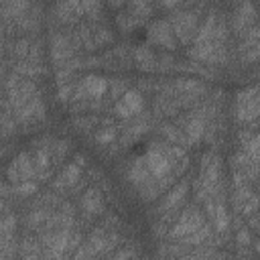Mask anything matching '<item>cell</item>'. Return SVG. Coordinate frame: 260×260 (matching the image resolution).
Here are the masks:
<instances>
[{
  "instance_id": "22",
  "label": "cell",
  "mask_w": 260,
  "mask_h": 260,
  "mask_svg": "<svg viewBox=\"0 0 260 260\" xmlns=\"http://www.w3.org/2000/svg\"><path fill=\"white\" fill-rule=\"evenodd\" d=\"M236 57H238V63L242 67H254V65H258L260 63V41L256 45L244 49V51H238Z\"/></svg>"
},
{
  "instance_id": "30",
  "label": "cell",
  "mask_w": 260,
  "mask_h": 260,
  "mask_svg": "<svg viewBox=\"0 0 260 260\" xmlns=\"http://www.w3.org/2000/svg\"><path fill=\"white\" fill-rule=\"evenodd\" d=\"M252 77H260V63L252 67Z\"/></svg>"
},
{
  "instance_id": "14",
  "label": "cell",
  "mask_w": 260,
  "mask_h": 260,
  "mask_svg": "<svg viewBox=\"0 0 260 260\" xmlns=\"http://www.w3.org/2000/svg\"><path fill=\"white\" fill-rule=\"evenodd\" d=\"M132 59L134 67L140 69L142 73H156L158 71V59L156 51L150 49V45H138L132 49Z\"/></svg>"
},
{
  "instance_id": "24",
  "label": "cell",
  "mask_w": 260,
  "mask_h": 260,
  "mask_svg": "<svg viewBox=\"0 0 260 260\" xmlns=\"http://www.w3.org/2000/svg\"><path fill=\"white\" fill-rule=\"evenodd\" d=\"M132 87V83L126 79V77H114L110 79V87H108V95L114 100V104Z\"/></svg>"
},
{
  "instance_id": "29",
  "label": "cell",
  "mask_w": 260,
  "mask_h": 260,
  "mask_svg": "<svg viewBox=\"0 0 260 260\" xmlns=\"http://www.w3.org/2000/svg\"><path fill=\"white\" fill-rule=\"evenodd\" d=\"M108 4H110L112 8H124V6L128 4V0H108Z\"/></svg>"
},
{
  "instance_id": "16",
  "label": "cell",
  "mask_w": 260,
  "mask_h": 260,
  "mask_svg": "<svg viewBox=\"0 0 260 260\" xmlns=\"http://www.w3.org/2000/svg\"><path fill=\"white\" fill-rule=\"evenodd\" d=\"M32 10L30 0H2V20L4 22H16L20 16L28 14Z\"/></svg>"
},
{
  "instance_id": "27",
  "label": "cell",
  "mask_w": 260,
  "mask_h": 260,
  "mask_svg": "<svg viewBox=\"0 0 260 260\" xmlns=\"http://www.w3.org/2000/svg\"><path fill=\"white\" fill-rule=\"evenodd\" d=\"M154 2H156V8H162V10H169V12H173V10L181 8L185 0H154Z\"/></svg>"
},
{
  "instance_id": "1",
  "label": "cell",
  "mask_w": 260,
  "mask_h": 260,
  "mask_svg": "<svg viewBox=\"0 0 260 260\" xmlns=\"http://www.w3.org/2000/svg\"><path fill=\"white\" fill-rule=\"evenodd\" d=\"M201 14H203V4H195V2H183L181 8L169 12V22L173 26V32L179 41L181 47H191L195 37H197V30H199V24H201Z\"/></svg>"
},
{
  "instance_id": "7",
  "label": "cell",
  "mask_w": 260,
  "mask_h": 260,
  "mask_svg": "<svg viewBox=\"0 0 260 260\" xmlns=\"http://www.w3.org/2000/svg\"><path fill=\"white\" fill-rule=\"evenodd\" d=\"M228 22H230V30L236 39L238 35H242L244 30H248L250 26L260 22V10L256 8V4L252 0H234Z\"/></svg>"
},
{
  "instance_id": "31",
  "label": "cell",
  "mask_w": 260,
  "mask_h": 260,
  "mask_svg": "<svg viewBox=\"0 0 260 260\" xmlns=\"http://www.w3.org/2000/svg\"><path fill=\"white\" fill-rule=\"evenodd\" d=\"M254 187H256V191H258V193H260V181H258V183H256V185H254Z\"/></svg>"
},
{
  "instance_id": "2",
  "label": "cell",
  "mask_w": 260,
  "mask_h": 260,
  "mask_svg": "<svg viewBox=\"0 0 260 260\" xmlns=\"http://www.w3.org/2000/svg\"><path fill=\"white\" fill-rule=\"evenodd\" d=\"M207 223V217H205V211L199 203H187L181 211V215L175 219V223L169 228L167 232V240H181L185 236H191L195 234L199 228H203Z\"/></svg>"
},
{
  "instance_id": "18",
  "label": "cell",
  "mask_w": 260,
  "mask_h": 260,
  "mask_svg": "<svg viewBox=\"0 0 260 260\" xmlns=\"http://www.w3.org/2000/svg\"><path fill=\"white\" fill-rule=\"evenodd\" d=\"M69 152H71V142L69 140H65V138H53V142H51V162H53V173L55 175L67 162Z\"/></svg>"
},
{
  "instance_id": "6",
  "label": "cell",
  "mask_w": 260,
  "mask_h": 260,
  "mask_svg": "<svg viewBox=\"0 0 260 260\" xmlns=\"http://www.w3.org/2000/svg\"><path fill=\"white\" fill-rule=\"evenodd\" d=\"M85 156L83 154H73V158L71 160H67L61 169H59V173L55 175V179H51V183H49V189H53V191H57V193H61V195H67V191L83 177V169H85Z\"/></svg>"
},
{
  "instance_id": "8",
  "label": "cell",
  "mask_w": 260,
  "mask_h": 260,
  "mask_svg": "<svg viewBox=\"0 0 260 260\" xmlns=\"http://www.w3.org/2000/svg\"><path fill=\"white\" fill-rule=\"evenodd\" d=\"M146 43L150 47H156L160 51H171L175 53L179 49V41L173 32V26L169 18H154L146 26Z\"/></svg>"
},
{
  "instance_id": "19",
  "label": "cell",
  "mask_w": 260,
  "mask_h": 260,
  "mask_svg": "<svg viewBox=\"0 0 260 260\" xmlns=\"http://www.w3.org/2000/svg\"><path fill=\"white\" fill-rule=\"evenodd\" d=\"M154 8H156V2L154 0H128L126 4V10L142 24H146V20L154 14Z\"/></svg>"
},
{
  "instance_id": "13",
  "label": "cell",
  "mask_w": 260,
  "mask_h": 260,
  "mask_svg": "<svg viewBox=\"0 0 260 260\" xmlns=\"http://www.w3.org/2000/svg\"><path fill=\"white\" fill-rule=\"evenodd\" d=\"M18 258L22 260H32V258H45L43 254V244L39 234L24 230L22 236H18Z\"/></svg>"
},
{
  "instance_id": "17",
  "label": "cell",
  "mask_w": 260,
  "mask_h": 260,
  "mask_svg": "<svg viewBox=\"0 0 260 260\" xmlns=\"http://www.w3.org/2000/svg\"><path fill=\"white\" fill-rule=\"evenodd\" d=\"M156 134H158V138H162L169 144H177V146H185V148L189 146V140H187L185 132L173 120L171 122H160L158 128H156Z\"/></svg>"
},
{
  "instance_id": "12",
  "label": "cell",
  "mask_w": 260,
  "mask_h": 260,
  "mask_svg": "<svg viewBox=\"0 0 260 260\" xmlns=\"http://www.w3.org/2000/svg\"><path fill=\"white\" fill-rule=\"evenodd\" d=\"M140 112H144V93L140 89H136L134 85L114 104L112 108V116L120 122H126L134 116H138Z\"/></svg>"
},
{
  "instance_id": "4",
  "label": "cell",
  "mask_w": 260,
  "mask_h": 260,
  "mask_svg": "<svg viewBox=\"0 0 260 260\" xmlns=\"http://www.w3.org/2000/svg\"><path fill=\"white\" fill-rule=\"evenodd\" d=\"M77 211H79V223L81 225H93L106 211V199L98 185H89L79 197H77Z\"/></svg>"
},
{
  "instance_id": "26",
  "label": "cell",
  "mask_w": 260,
  "mask_h": 260,
  "mask_svg": "<svg viewBox=\"0 0 260 260\" xmlns=\"http://www.w3.org/2000/svg\"><path fill=\"white\" fill-rule=\"evenodd\" d=\"M246 225L252 230V234H254V236H258V238H260V209H258L256 213H252L250 217H246Z\"/></svg>"
},
{
  "instance_id": "11",
  "label": "cell",
  "mask_w": 260,
  "mask_h": 260,
  "mask_svg": "<svg viewBox=\"0 0 260 260\" xmlns=\"http://www.w3.org/2000/svg\"><path fill=\"white\" fill-rule=\"evenodd\" d=\"M6 181L10 185H18L24 181H37V167L30 150H22L14 154V158L6 167Z\"/></svg>"
},
{
  "instance_id": "28",
  "label": "cell",
  "mask_w": 260,
  "mask_h": 260,
  "mask_svg": "<svg viewBox=\"0 0 260 260\" xmlns=\"http://www.w3.org/2000/svg\"><path fill=\"white\" fill-rule=\"evenodd\" d=\"M65 2H67V4H69V6H71V8H73V10H75V12L79 14V16H83V8H81V0H65Z\"/></svg>"
},
{
  "instance_id": "10",
  "label": "cell",
  "mask_w": 260,
  "mask_h": 260,
  "mask_svg": "<svg viewBox=\"0 0 260 260\" xmlns=\"http://www.w3.org/2000/svg\"><path fill=\"white\" fill-rule=\"evenodd\" d=\"M230 203H232L234 215H240V217L246 219V217H250L252 213H256L260 209V193L254 189V185L232 187Z\"/></svg>"
},
{
  "instance_id": "15",
  "label": "cell",
  "mask_w": 260,
  "mask_h": 260,
  "mask_svg": "<svg viewBox=\"0 0 260 260\" xmlns=\"http://www.w3.org/2000/svg\"><path fill=\"white\" fill-rule=\"evenodd\" d=\"M156 120H167V118H175L177 114H181V106L177 104V100L173 95H167V93H156L154 100H152V110Z\"/></svg>"
},
{
  "instance_id": "25",
  "label": "cell",
  "mask_w": 260,
  "mask_h": 260,
  "mask_svg": "<svg viewBox=\"0 0 260 260\" xmlns=\"http://www.w3.org/2000/svg\"><path fill=\"white\" fill-rule=\"evenodd\" d=\"M83 16L89 18V22H102V0H81Z\"/></svg>"
},
{
  "instance_id": "5",
  "label": "cell",
  "mask_w": 260,
  "mask_h": 260,
  "mask_svg": "<svg viewBox=\"0 0 260 260\" xmlns=\"http://www.w3.org/2000/svg\"><path fill=\"white\" fill-rule=\"evenodd\" d=\"M234 116L240 126L260 120V85H252L238 91L234 104Z\"/></svg>"
},
{
  "instance_id": "9",
  "label": "cell",
  "mask_w": 260,
  "mask_h": 260,
  "mask_svg": "<svg viewBox=\"0 0 260 260\" xmlns=\"http://www.w3.org/2000/svg\"><path fill=\"white\" fill-rule=\"evenodd\" d=\"M108 87H110V79H106V77H102L98 73H87V75H83V77L77 79V85H75V91H73L71 102L100 100V98H104L108 93Z\"/></svg>"
},
{
  "instance_id": "3",
  "label": "cell",
  "mask_w": 260,
  "mask_h": 260,
  "mask_svg": "<svg viewBox=\"0 0 260 260\" xmlns=\"http://www.w3.org/2000/svg\"><path fill=\"white\" fill-rule=\"evenodd\" d=\"M49 53H51V61L53 67L65 65L71 59L79 57V49L73 43V37L69 32V28L63 26H53L49 32Z\"/></svg>"
},
{
  "instance_id": "20",
  "label": "cell",
  "mask_w": 260,
  "mask_h": 260,
  "mask_svg": "<svg viewBox=\"0 0 260 260\" xmlns=\"http://www.w3.org/2000/svg\"><path fill=\"white\" fill-rule=\"evenodd\" d=\"M118 130H120L118 124H102V126L91 134V140H93L98 146L108 148V146H112V144L116 142V138L120 136Z\"/></svg>"
},
{
  "instance_id": "21",
  "label": "cell",
  "mask_w": 260,
  "mask_h": 260,
  "mask_svg": "<svg viewBox=\"0 0 260 260\" xmlns=\"http://www.w3.org/2000/svg\"><path fill=\"white\" fill-rule=\"evenodd\" d=\"M91 26H93V41L98 49L114 45V30L106 22H91Z\"/></svg>"
},
{
  "instance_id": "23",
  "label": "cell",
  "mask_w": 260,
  "mask_h": 260,
  "mask_svg": "<svg viewBox=\"0 0 260 260\" xmlns=\"http://www.w3.org/2000/svg\"><path fill=\"white\" fill-rule=\"evenodd\" d=\"M114 20H116V26H118V30L120 32H124V35H128V32H132L134 28H138L140 26V22L126 10V8H120V12L114 16Z\"/></svg>"
}]
</instances>
